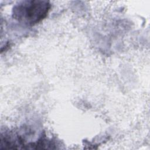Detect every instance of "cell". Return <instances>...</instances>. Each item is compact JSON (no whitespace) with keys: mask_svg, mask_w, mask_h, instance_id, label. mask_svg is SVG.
<instances>
[{"mask_svg":"<svg viewBox=\"0 0 150 150\" xmlns=\"http://www.w3.org/2000/svg\"><path fill=\"white\" fill-rule=\"evenodd\" d=\"M50 7V4L47 1H22L14 6L12 16L21 23L33 25L46 18Z\"/></svg>","mask_w":150,"mask_h":150,"instance_id":"obj_1","label":"cell"}]
</instances>
